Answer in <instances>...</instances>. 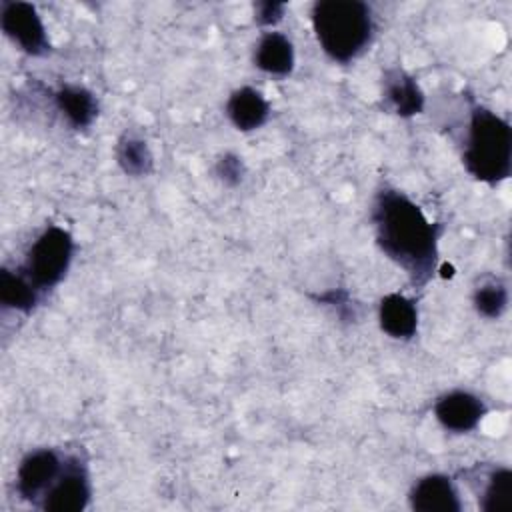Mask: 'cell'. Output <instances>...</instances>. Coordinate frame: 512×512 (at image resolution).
Here are the masks:
<instances>
[{
	"instance_id": "ac0fdd59",
	"label": "cell",
	"mask_w": 512,
	"mask_h": 512,
	"mask_svg": "<svg viewBox=\"0 0 512 512\" xmlns=\"http://www.w3.org/2000/svg\"><path fill=\"white\" fill-rule=\"evenodd\" d=\"M472 304L474 310L488 318V320H496L506 312L508 306V290L502 282L498 280H488L484 284H480L474 294H472Z\"/></svg>"
},
{
	"instance_id": "5bb4252c",
	"label": "cell",
	"mask_w": 512,
	"mask_h": 512,
	"mask_svg": "<svg viewBox=\"0 0 512 512\" xmlns=\"http://www.w3.org/2000/svg\"><path fill=\"white\" fill-rule=\"evenodd\" d=\"M54 98L66 122L76 130L88 128L98 116L96 96L84 86H76V84L62 86Z\"/></svg>"
},
{
	"instance_id": "ffe728a7",
	"label": "cell",
	"mask_w": 512,
	"mask_h": 512,
	"mask_svg": "<svg viewBox=\"0 0 512 512\" xmlns=\"http://www.w3.org/2000/svg\"><path fill=\"white\" fill-rule=\"evenodd\" d=\"M286 4L282 2H258L254 4V20L260 26H276L284 18Z\"/></svg>"
},
{
	"instance_id": "4fadbf2b",
	"label": "cell",
	"mask_w": 512,
	"mask_h": 512,
	"mask_svg": "<svg viewBox=\"0 0 512 512\" xmlns=\"http://www.w3.org/2000/svg\"><path fill=\"white\" fill-rule=\"evenodd\" d=\"M384 94L394 112L402 118H410L422 112L424 108V94L418 82L406 74L404 70H390L386 72L384 80Z\"/></svg>"
},
{
	"instance_id": "d6986e66",
	"label": "cell",
	"mask_w": 512,
	"mask_h": 512,
	"mask_svg": "<svg viewBox=\"0 0 512 512\" xmlns=\"http://www.w3.org/2000/svg\"><path fill=\"white\" fill-rule=\"evenodd\" d=\"M214 172L218 176V180L224 186H238L244 180V162L238 154L234 152H224L214 166Z\"/></svg>"
},
{
	"instance_id": "6da1fadb",
	"label": "cell",
	"mask_w": 512,
	"mask_h": 512,
	"mask_svg": "<svg viewBox=\"0 0 512 512\" xmlns=\"http://www.w3.org/2000/svg\"><path fill=\"white\" fill-rule=\"evenodd\" d=\"M372 224L380 250L402 268L414 286H424L436 272L440 226L406 194L384 188L372 206Z\"/></svg>"
},
{
	"instance_id": "8992f818",
	"label": "cell",
	"mask_w": 512,
	"mask_h": 512,
	"mask_svg": "<svg viewBox=\"0 0 512 512\" xmlns=\"http://www.w3.org/2000/svg\"><path fill=\"white\" fill-rule=\"evenodd\" d=\"M66 464V456H62L54 448H36L30 450L18 464L16 470V492L22 500L40 504L44 494L60 476Z\"/></svg>"
},
{
	"instance_id": "52a82bcc",
	"label": "cell",
	"mask_w": 512,
	"mask_h": 512,
	"mask_svg": "<svg viewBox=\"0 0 512 512\" xmlns=\"http://www.w3.org/2000/svg\"><path fill=\"white\" fill-rule=\"evenodd\" d=\"M92 496L90 476L78 456H66V464L40 500L46 512H82Z\"/></svg>"
},
{
	"instance_id": "3957f363",
	"label": "cell",
	"mask_w": 512,
	"mask_h": 512,
	"mask_svg": "<svg viewBox=\"0 0 512 512\" xmlns=\"http://www.w3.org/2000/svg\"><path fill=\"white\" fill-rule=\"evenodd\" d=\"M462 162L480 182L490 186L504 182L512 168L510 124L484 106L472 108Z\"/></svg>"
},
{
	"instance_id": "30bf717a",
	"label": "cell",
	"mask_w": 512,
	"mask_h": 512,
	"mask_svg": "<svg viewBox=\"0 0 512 512\" xmlns=\"http://www.w3.org/2000/svg\"><path fill=\"white\" fill-rule=\"evenodd\" d=\"M226 116L236 130L252 132L266 124L270 116V104L260 90L252 86H242L228 96Z\"/></svg>"
},
{
	"instance_id": "e0dca14e",
	"label": "cell",
	"mask_w": 512,
	"mask_h": 512,
	"mask_svg": "<svg viewBox=\"0 0 512 512\" xmlns=\"http://www.w3.org/2000/svg\"><path fill=\"white\" fill-rule=\"evenodd\" d=\"M480 508L484 512H506L512 508V472L508 468H494L486 476Z\"/></svg>"
},
{
	"instance_id": "2e32d148",
	"label": "cell",
	"mask_w": 512,
	"mask_h": 512,
	"mask_svg": "<svg viewBox=\"0 0 512 512\" xmlns=\"http://www.w3.org/2000/svg\"><path fill=\"white\" fill-rule=\"evenodd\" d=\"M116 162L124 174L134 178L148 176L154 168V156L146 140L128 132L122 134L116 142Z\"/></svg>"
},
{
	"instance_id": "7c38bea8",
	"label": "cell",
	"mask_w": 512,
	"mask_h": 512,
	"mask_svg": "<svg viewBox=\"0 0 512 512\" xmlns=\"http://www.w3.org/2000/svg\"><path fill=\"white\" fill-rule=\"evenodd\" d=\"M254 64L270 76H288L294 68V46L282 32H264L254 48Z\"/></svg>"
},
{
	"instance_id": "5b68a950",
	"label": "cell",
	"mask_w": 512,
	"mask_h": 512,
	"mask_svg": "<svg viewBox=\"0 0 512 512\" xmlns=\"http://www.w3.org/2000/svg\"><path fill=\"white\" fill-rule=\"evenodd\" d=\"M0 26L4 34L26 54L44 56L50 50L44 22L38 10L28 2L8 0L0 8Z\"/></svg>"
},
{
	"instance_id": "8fae6325",
	"label": "cell",
	"mask_w": 512,
	"mask_h": 512,
	"mask_svg": "<svg viewBox=\"0 0 512 512\" xmlns=\"http://www.w3.org/2000/svg\"><path fill=\"white\" fill-rule=\"evenodd\" d=\"M378 322L382 332L394 340H410L418 330L416 304L404 294L392 292L380 300Z\"/></svg>"
},
{
	"instance_id": "277c9868",
	"label": "cell",
	"mask_w": 512,
	"mask_h": 512,
	"mask_svg": "<svg viewBox=\"0 0 512 512\" xmlns=\"http://www.w3.org/2000/svg\"><path fill=\"white\" fill-rule=\"evenodd\" d=\"M74 254V240L62 226H48L32 242L22 270L38 290L54 288L68 272Z\"/></svg>"
},
{
	"instance_id": "7a4b0ae2",
	"label": "cell",
	"mask_w": 512,
	"mask_h": 512,
	"mask_svg": "<svg viewBox=\"0 0 512 512\" xmlns=\"http://www.w3.org/2000/svg\"><path fill=\"white\" fill-rule=\"evenodd\" d=\"M310 20L322 52L340 64L358 58L372 40V10L360 0H320Z\"/></svg>"
},
{
	"instance_id": "ba28073f",
	"label": "cell",
	"mask_w": 512,
	"mask_h": 512,
	"mask_svg": "<svg viewBox=\"0 0 512 512\" xmlns=\"http://www.w3.org/2000/svg\"><path fill=\"white\" fill-rule=\"evenodd\" d=\"M434 416L442 428L466 434L482 422L486 416V404L468 390H452L436 400Z\"/></svg>"
},
{
	"instance_id": "9a60e30c",
	"label": "cell",
	"mask_w": 512,
	"mask_h": 512,
	"mask_svg": "<svg viewBox=\"0 0 512 512\" xmlns=\"http://www.w3.org/2000/svg\"><path fill=\"white\" fill-rule=\"evenodd\" d=\"M38 292L24 270H0V302L4 308L30 314L38 304Z\"/></svg>"
},
{
	"instance_id": "9c48e42d",
	"label": "cell",
	"mask_w": 512,
	"mask_h": 512,
	"mask_svg": "<svg viewBox=\"0 0 512 512\" xmlns=\"http://www.w3.org/2000/svg\"><path fill=\"white\" fill-rule=\"evenodd\" d=\"M410 508L416 512H460L458 490L446 474L422 476L408 494Z\"/></svg>"
}]
</instances>
